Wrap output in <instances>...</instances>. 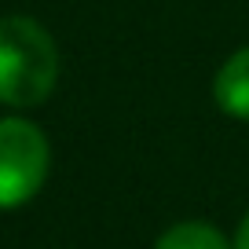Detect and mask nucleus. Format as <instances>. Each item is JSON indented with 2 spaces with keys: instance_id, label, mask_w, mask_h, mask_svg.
Wrapping results in <instances>:
<instances>
[{
  "instance_id": "nucleus-5",
  "label": "nucleus",
  "mask_w": 249,
  "mask_h": 249,
  "mask_svg": "<svg viewBox=\"0 0 249 249\" xmlns=\"http://www.w3.org/2000/svg\"><path fill=\"white\" fill-rule=\"evenodd\" d=\"M234 249H249V213L242 216L238 231H234Z\"/></svg>"
},
{
  "instance_id": "nucleus-4",
  "label": "nucleus",
  "mask_w": 249,
  "mask_h": 249,
  "mask_svg": "<svg viewBox=\"0 0 249 249\" xmlns=\"http://www.w3.org/2000/svg\"><path fill=\"white\" fill-rule=\"evenodd\" d=\"M154 249H234V246L220 234V227L205 224V220H183V224H172L154 242Z\"/></svg>"
},
{
  "instance_id": "nucleus-3",
  "label": "nucleus",
  "mask_w": 249,
  "mask_h": 249,
  "mask_svg": "<svg viewBox=\"0 0 249 249\" xmlns=\"http://www.w3.org/2000/svg\"><path fill=\"white\" fill-rule=\"evenodd\" d=\"M213 99L227 117L249 121V48H238L213 81Z\"/></svg>"
},
{
  "instance_id": "nucleus-2",
  "label": "nucleus",
  "mask_w": 249,
  "mask_h": 249,
  "mask_svg": "<svg viewBox=\"0 0 249 249\" xmlns=\"http://www.w3.org/2000/svg\"><path fill=\"white\" fill-rule=\"evenodd\" d=\"M48 136L26 117H0V209L26 205L48 179Z\"/></svg>"
},
{
  "instance_id": "nucleus-1",
  "label": "nucleus",
  "mask_w": 249,
  "mask_h": 249,
  "mask_svg": "<svg viewBox=\"0 0 249 249\" xmlns=\"http://www.w3.org/2000/svg\"><path fill=\"white\" fill-rule=\"evenodd\" d=\"M59 77V48L52 33L30 15L0 18V103L37 107L52 95Z\"/></svg>"
}]
</instances>
